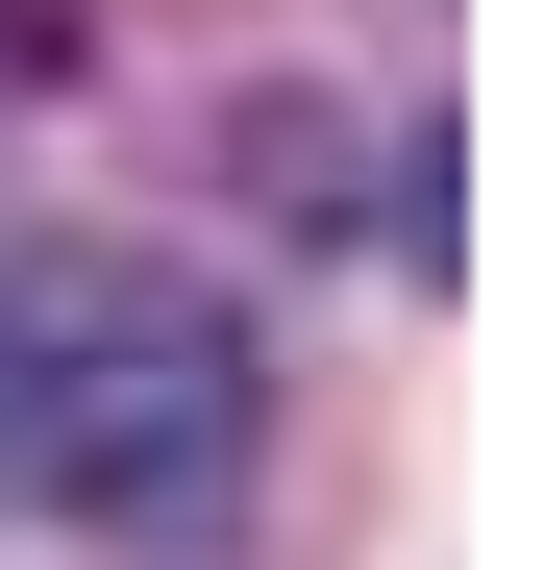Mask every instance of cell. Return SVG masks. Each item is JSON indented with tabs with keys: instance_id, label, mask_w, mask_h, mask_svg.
Segmentation results:
<instances>
[{
	"instance_id": "cell-1",
	"label": "cell",
	"mask_w": 545,
	"mask_h": 570,
	"mask_svg": "<svg viewBox=\"0 0 545 570\" xmlns=\"http://www.w3.org/2000/svg\"><path fill=\"white\" fill-rule=\"evenodd\" d=\"M272 446V347L174 248H0V521L199 546Z\"/></svg>"
}]
</instances>
